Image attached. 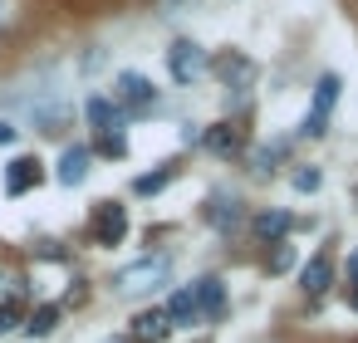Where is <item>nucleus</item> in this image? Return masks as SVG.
I'll return each instance as SVG.
<instances>
[{
    "instance_id": "obj_1",
    "label": "nucleus",
    "mask_w": 358,
    "mask_h": 343,
    "mask_svg": "<svg viewBox=\"0 0 358 343\" xmlns=\"http://www.w3.org/2000/svg\"><path fill=\"white\" fill-rule=\"evenodd\" d=\"M167 279H172V260L167 255H143V260H133L113 275V289L128 294V299H143V294H157Z\"/></svg>"
},
{
    "instance_id": "obj_2",
    "label": "nucleus",
    "mask_w": 358,
    "mask_h": 343,
    "mask_svg": "<svg viewBox=\"0 0 358 343\" xmlns=\"http://www.w3.org/2000/svg\"><path fill=\"white\" fill-rule=\"evenodd\" d=\"M206 50L201 45H192V40H177L172 50H167V69H172V79L177 84H196L201 74H206Z\"/></svg>"
},
{
    "instance_id": "obj_3",
    "label": "nucleus",
    "mask_w": 358,
    "mask_h": 343,
    "mask_svg": "<svg viewBox=\"0 0 358 343\" xmlns=\"http://www.w3.org/2000/svg\"><path fill=\"white\" fill-rule=\"evenodd\" d=\"M338 89H343L338 74H324V79L314 84V103H309V118H304V138H319V133H324V123H329V113H334V103H338Z\"/></svg>"
},
{
    "instance_id": "obj_4",
    "label": "nucleus",
    "mask_w": 358,
    "mask_h": 343,
    "mask_svg": "<svg viewBox=\"0 0 358 343\" xmlns=\"http://www.w3.org/2000/svg\"><path fill=\"white\" fill-rule=\"evenodd\" d=\"M89 231H94L99 245H118V240L128 235V211H123L118 201H99L94 216H89Z\"/></svg>"
},
{
    "instance_id": "obj_5",
    "label": "nucleus",
    "mask_w": 358,
    "mask_h": 343,
    "mask_svg": "<svg viewBox=\"0 0 358 343\" xmlns=\"http://www.w3.org/2000/svg\"><path fill=\"white\" fill-rule=\"evenodd\" d=\"M152 98H157V89H152L143 74H133V69L118 74V84H113V103H118L123 113H133V108H152Z\"/></svg>"
},
{
    "instance_id": "obj_6",
    "label": "nucleus",
    "mask_w": 358,
    "mask_h": 343,
    "mask_svg": "<svg viewBox=\"0 0 358 343\" xmlns=\"http://www.w3.org/2000/svg\"><path fill=\"white\" fill-rule=\"evenodd\" d=\"M45 182V167H40V157H15L10 167H6V191L10 196H25V191H35Z\"/></svg>"
},
{
    "instance_id": "obj_7",
    "label": "nucleus",
    "mask_w": 358,
    "mask_h": 343,
    "mask_svg": "<svg viewBox=\"0 0 358 343\" xmlns=\"http://www.w3.org/2000/svg\"><path fill=\"white\" fill-rule=\"evenodd\" d=\"M192 294H196V314H206V319H216V314L226 309V284H221L216 275L196 279V284H192Z\"/></svg>"
},
{
    "instance_id": "obj_8",
    "label": "nucleus",
    "mask_w": 358,
    "mask_h": 343,
    "mask_svg": "<svg viewBox=\"0 0 358 343\" xmlns=\"http://www.w3.org/2000/svg\"><path fill=\"white\" fill-rule=\"evenodd\" d=\"M167 333H172L167 309H143V314L133 319V338H138V343H162Z\"/></svg>"
},
{
    "instance_id": "obj_9",
    "label": "nucleus",
    "mask_w": 358,
    "mask_h": 343,
    "mask_svg": "<svg viewBox=\"0 0 358 343\" xmlns=\"http://www.w3.org/2000/svg\"><path fill=\"white\" fill-rule=\"evenodd\" d=\"M89 123L99 128V138L103 133H123V108L113 98H89Z\"/></svg>"
},
{
    "instance_id": "obj_10",
    "label": "nucleus",
    "mask_w": 358,
    "mask_h": 343,
    "mask_svg": "<svg viewBox=\"0 0 358 343\" xmlns=\"http://www.w3.org/2000/svg\"><path fill=\"white\" fill-rule=\"evenodd\" d=\"M55 177H59V187H79V182L89 177V147H64Z\"/></svg>"
},
{
    "instance_id": "obj_11",
    "label": "nucleus",
    "mask_w": 358,
    "mask_h": 343,
    "mask_svg": "<svg viewBox=\"0 0 358 343\" xmlns=\"http://www.w3.org/2000/svg\"><path fill=\"white\" fill-rule=\"evenodd\" d=\"M329 279H334V265H329V255H314V260L304 265V275H299V284H304V294H309V299H319V294L329 289Z\"/></svg>"
},
{
    "instance_id": "obj_12",
    "label": "nucleus",
    "mask_w": 358,
    "mask_h": 343,
    "mask_svg": "<svg viewBox=\"0 0 358 343\" xmlns=\"http://www.w3.org/2000/svg\"><path fill=\"white\" fill-rule=\"evenodd\" d=\"M192 319H201V314H196V294H192V284H187V289H177V294L167 299V323H172V328H187Z\"/></svg>"
},
{
    "instance_id": "obj_13",
    "label": "nucleus",
    "mask_w": 358,
    "mask_h": 343,
    "mask_svg": "<svg viewBox=\"0 0 358 343\" xmlns=\"http://www.w3.org/2000/svg\"><path fill=\"white\" fill-rule=\"evenodd\" d=\"M206 147L221 152V157H231V152L241 147V128H236V123H216V128L206 133Z\"/></svg>"
},
{
    "instance_id": "obj_14",
    "label": "nucleus",
    "mask_w": 358,
    "mask_h": 343,
    "mask_svg": "<svg viewBox=\"0 0 358 343\" xmlns=\"http://www.w3.org/2000/svg\"><path fill=\"white\" fill-rule=\"evenodd\" d=\"M236 216H241V211H236V196H226V191H221V196H211V201H206V221H211V226H221V231H226V226H236Z\"/></svg>"
},
{
    "instance_id": "obj_15",
    "label": "nucleus",
    "mask_w": 358,
    "mask_h": 343,
    "mask_svg": "<svg viewBox=\"0 0 358 343\" xmlns=\"http://www.w3.org/2000/svg\"><path fill=\"white\" fill-rule=\"evenodd\" d=\"M55 323H59V309H55V304H40V309L25 319V333H30V338H45V333H55Z\"/></svg>"
},
{
    "instance_id": "obj_16",
    "label": "nucleus",
    "mask_w": 358,
    "mask_h": 343,
    "mask_svg": "<svg viewBox=\"0 0 358 343\" xmlns=\"http://www.w3.org/2000/svg\"><path fill=\"white\" fill-rule=\"evenodd\" d=\"M216 69H221L231 84H250V79H255V64H250V59H241V54H226Z\"/></svg>"
},
{
    "instance_id": "obj_17",
    "label": "nucleus",
    "mask_w": 358,
    "mask_h": 343,
    "mask_svg": "<svg viewBox=\"0 0 358 343\" xmlns=\"http://www.w3.org/2000/svg\"><path fill=\"white\" fill-rule=\"evenodd\" d=\"M20 319H25V299H20V294L0 299V338H6V333H10V328H15Z\"/></svg>"
},
{
    "instance_id": "obj_18",
    "label": "nucleus",
    "mask_w": 358,
    "mask_h": 343,
    "mask_svg": "<svg viewBox=\"0 0 358 343\" xmlns=\"http://www.w3.org/2000/svg\"><path fill=\"white\" fill-rule=\"evenodd\" d=\"M289 226H294V221H289L285 211H270V216H260V221H255V235H265V240H280Z\"/></svg>"
},
{
    "instance_id": "obj_19",
    "label": "nucleus",
    "mask_w": 358,
    "mask_h": 343,
    "mask_svg": "<svg viewBox=\"0 0 358 343\" xmlns=\"http://www.w3.org/2000/svg\"><path fill=\"white\" fill-rule=\"evenodd\" d=\"M99 152H103V157H123V152H128V138H123V133H103V138H99Z\"/></svg>"
},
{
    "instance_id": "obj_20",
    "label": "nucleus",
    "mask_w": 358,
    "mask_h": 343,
    "mask_svg": "<svg viewBox=\"0 0 358 343\" xmlns=\"http://www.w3.org/2000/svg\"><path fill=\"white\" fill-rule=\"evenodd\" d=\"M167 182H172V167H162V172H152V177H138V191L152 196V191H162Z\"/></svg>"
},
{
    "instance_id": "obj_21",
    "label": "nucleus",
    "mask_w": 358,
    "mask_h": 343,
    "mask_svg": "<svg viewBox=\"0 0 358 343\" xmlns=\"http://www.w3.org/2000/svg\"><path fill=\"white\" fill-rule=\"evenodd\" d=\"M294 187H299V191H314V187H319V172H314V167L294 172Z\"/></svg>"
},
{
    "instance_id": "obj_22",
    "label": "nucleus",
    "mask_w": 358,
    "mask_h": 343,
    "mask_svg": "<svg viewBox=\"0 0 358 343\" xmlns=\"http://www.w3.org/2000/svg\"><path fill=\"white\" fill-rule=\"evenodd\" d=\"M289 260H294V250H289V240H285V245H280V250H275V260H270V270H285V265H289Z\"/></svg>"
},
{
    "instance_id": "obj_23",
    "label": "nucleus",
    "mask_w": 358,
    "mask_h": 343,
    "mask_svg": "<svg viewBox=\"0 0 358 343\" xmlns=\"http://www.w3.org/2000/svg\"><path fill=\"white\" fill-rule=\"evenodd\" d=\"M15 133H20L15 123H6V118H0V147H6V143H15Z\"/></svg>"
},
{
    "instance_id": "obj_24",
    "label": "nucleus",
    "mask_w": 358,
    "mask_h": 343,
    "mask_svg": "<svg viewBox=\"0 0 358 343\" xmlns=\"http://www.w3.org/2000/svg\"><path fill=\"white\" fill-rule=\"evenodd\" d=\"M6 15H10V0H0V25H6Z\"/></svg>"
},
{
    "instance_id": "obj_25",
    "label": "nucleus",
    "mask_w": 358,
    "mask_h": 343,
    "mask_svg": "<svg viewBox=\"0 0 358 343\" xmlns=\"http://www.w3.org/2000/svg\"><path fill=\"white\" fill-rule=\"evenodd\" d=\"M348 275H353V284H358V255H353V260H348Z\"/></svg>"
},
{
    "instance_id": "obj_26",
    "label": "nucleus",
    "mask_w": 358,
    "mask_h": 343,
    "mask_svg": "<svg viewBox=\"0 0 358 343\" xmlns=\"http://www.w3.org/2000/svg\"><path fill=\"white\" fill-rule=\"evenodd\" d=\"M10 294H20V289H6V284H0V299H10Z\"/></svg>"
},
{
    "instance_id": "obj_27",
    "label": "nucleus",
    "mask_w": 358,
    "mask_h": 343,
    "mask_svg": "<svg viewBox=\"0 0 358 343\" xmlns=\"http://www.w3.org/2000/svg\"><path fill=\"white\" fill-rule=\"evenodd\" d=\"M348 304H353V309H358V284H353V294H348Z\"/></svg>"
},
{
    "instance_id": "obj_28",
    "label": "nucleus",
    "mask_w": 358,
    "mask_h": 343,
    "mask_svg": "<svg viewBox=\"0 0 358 343\" xmlns=\"http://www.w3.org/2000/svg\"><path fill=\"white\" fill-rule=\"evenodd\" d=\"M103 343H133V338H103Z\"/></svg>"
}]
</instances>
